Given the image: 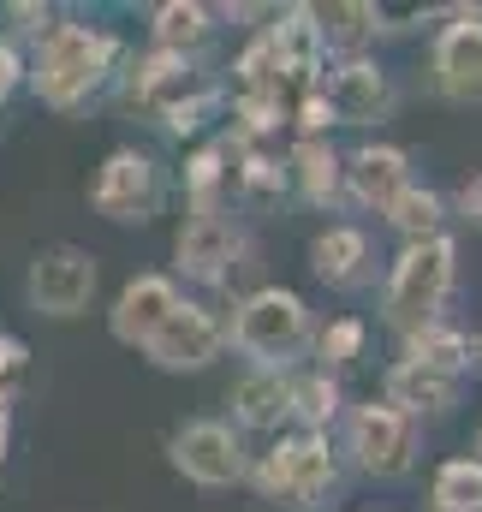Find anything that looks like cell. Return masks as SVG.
<instances>
[{"label":"cell","mask_w":482,"mask_h":512,"mask_svg":"<svg viewBox=\"0 0 482 512\" xmlns=\"http://www.w3.org/2000/svg\"><path fill=\"white\" fill-rule=\"evenodd\" d=\"M114 60H120V36L66 18L48 36H36V60L24 66V84L36 90L42 108L78 114L90 96H102V84L114 78Z\"/></svg>","instance_id":"cell-1"},{"label":"cell","mask_w":482,"mask_h":512,"mask_svg":"<svg viewBox=\"0 0 482 512\" xmlns=\"http://www.w3.org/2000/svg\"><path fill=\"white\" fill-rule=\"evenodd\" d=\"M453 286H459V245H453L447 233H441V239H423V245H405L399 262L387 268V286H381V316H387V328L411 334V328L441 322Z\"/></svg>","instance_id":"cell-2"},{"label":"cell","mask_w":482,"mask_h":512,"mask_svg":"<svg viewBox=\"0 0 482 512\" xmlns=\"http://www.w3.org/2000/svg\"><path fill=\"white\" fill-rule=\"evenodd\" d=\"M310 340V304L292 286H256L227 322V346L250 358V370H286Z\"/></svg>","instance_id":"cell-3"},{"label":"cell","mask_w":482,"mask_h":512,"mask_svg":"<svg viewBox=\"0 0 482 512\" xmlns=\"http://www.w3.org/2000/svg\"><path fill=\"white\" fill-rule=\"evenodd\" d=\"M250 483L262 489V501H280L292 512H316L340 495V459L328 447V435H280L256 465Z\"/></svg>","instance_id":"cell-4"},{"label":"cell","mask_w":482,"mask_h":512,"mask_svg":"<svg viewBox=\"0 0 482 512\" xmlns=\"http://www.w3.org/2000/svg\"><path fill=\"white\" fill-rule=\"evenodd\" d=\"M90 203L102 221L114 227H143L161 215L167 203V167L143 149H114L102 167H96V185H90Z\"/></svg>","instance_id":"cell-5"},{"label":"cell","mask_w":482,"mask_h":512,"mask_svg":"<svg viewBox=\"0 0 482 512\" xmlns=\"http://www.w3.org/2000/svg\"><path fill=\"white\" fill-rule=\"evenodd\" d=\"M346 453H352V465H358L363 477L393 483V477H405V471L417 465V453H423V423L405 417V411H393L387 399H381V405H358L352 423H346Z\"/></svg>","instance_id":"cell-6"},{"label":"cell","mask_w":482,"mask_h":512,"mask_svg":"<svg viewBox=\"0 0 482 512\" xmlns=\"http://www.w3.org/2000/svg\"><path fill=\"white\" fill-rule=\"evenodd\" d=\"M167 453H173V471L185 483H197V489H233V483L250 477V453H244L239 429L221 423V417L179 423L173 441H167Z\"/></svg>","instance_id":"cell-7"},{"label":"cell","mask_w":482,"mask_h":512,"mask_svg":"<svg viewBox=\"0 0 482 512\" xmlns=\"http://www.w3.org/2000/svg\"><path fill=\"white\" fill-rule=\"evenodd\" d=\"M96 286H102V268H96V256L78 251V245H48V251H36L30 256V274H24L30 310H36V316H54V322L84 316L90 298H96Z\"/></svg>","instance_id":"cell-8"},{"label":"cell","mask_w":482,"mask_h":512,"mask_svg":"<svg viewBox=\"0 0 482 512\" xmlns=\"http://www.w3.org/2000/svg\"><path fill=\"white\" fill-rule=\"evenodd\" d=\"M221 352H227V322H221L209 304H191V298H185V304L149 334V346H143V358H149L155 370H167V376L209 370Z\"/></svg>","instance_id":"cell-9"},{"label":"cell","mask_w":482,"mask_h":512,"mask_svg":"<svg viewBox=\"0 0 482 512\" xmlns=\"http://www.w3.org/2000/svg\"><path fill=\"white\" fill-rule=\"evenodd\" d=\"M244 256H250V239H244V227L227 209L191 215V221L179 227V239H173V268H179L185 280H197V286L233 280V268H244Z\"/></svg>","instance_id":"cell-10"},{"label":"cell","mask_w":482,"mask_h":512,"mask_svg":"<svg viewBox=\"0 0 482 512\" xmlns=\"http://www.w3.org/2000/svg\"><path fill=\"white\" fill-rule=\"evenodd\" d=\"M316 90H322L334 126H381V120L393 114V102H399V96H393V78H387L369 54H352V60H340L334 72H322Z\"/></svg>","instance_id":"cell-11"},{"label":"cell","mask_w":482,"mask_h":512,"mask_svg":"<svg viewBox=\"0 0 482 512\" xmlns=\"http://www.w3.org/2000/svg\"><path fill=\"white\" fill-rule=\"evenodd\" d=\"M435 84L447 102H482V6H453L435 30Z\"/></svg>","instance_id":"cell-12"},{"label":"cell","mask_w":482,"mask_h":512,"mask_svg":"<svg viewBox=\"0 0 482 512\" xmlns=\"http://www.w3.org/2000/svg\"><path fill=\"white\" fill-rule=\"evenodd\" d=\"M185 298H179V280L173 274H131L120 286V298H114V310H108V328H114V340L120 346H149V334L179 310Z\"/></svg>","instance_id":"cell-13"},{"label":"cell","mask_w":482,"mask_h":512,"mask_svg":"<svg viewBox=\"0 0 482 512\" xmlns=\"http://www.w3.org/2000/svg\"><path fill=\"white\" fill-rule=\"evenodd\" d=\"M411 185V155L393 149V143H363L346 155V197L363 209H393V197Z\"/></svg>","instance_id":"cell-14"},{"label":"cell","mask_w":482,"mask_h":512,"mask_svg":"<svg viewBox=\"0 0 482 512\" xmlns=\"http://www.w3.org/2000/svg\"><path fill=\"white\" fill-rule=\"evenodd\" d=\"M268 48H274V60H280V84L292 78V84H316L322 72H328V48H322V30L310 24V6H286V12H274V24H268Z\"/></svg>","instance_id":"cell-15"},{"label":"cell","mask_w":482,"mask_h":512,"mask_svg":"<svg viewBox=\"0 0 482 512\" xmlns=\"http://www.w3.org/2000/svg\"><path fill=\"white\" fill-rule=\"evenodd\" d=\"M286 179L310 209H340L346 203V155L328 137H298L286 155Z\"/></svg>","instance_id":"cell-16"},{"label":"cell","mask_w":482,"mask_h":512,"mask_svg":"<svg viewBox=\"0 0 482 512\" xmlns=\"http://www.w3.org/2000/svg\"><path fill=\"white\" fill-rule=\"evenodd\" d=\"M310 268H316V280H328L334 292H352V286H363V280L375 274L369 233H363V227H352V221L322 227V233L310 239Z\"/></svg>","instance_id":"cell-17"},{"label":"cell","mask_w":482,"mask_h":512,"mask_svg":"<svg viewBox=\"0 0 482 512\" xmlns=\"http://www.w3.org/2000/svg\"><path fill=\"white\" fill-rule=\"evenodd\" d=\"M387 405L393 411H405V417H441V411H453L459 405V393H465V376H447V370H423V364H411V358H399L393 370H387Z\"/></svg>","instance_id":"cell-18"},{"label":"cell","mask_w":482,"mask_h":512,"mask_svg":"<svg viewBox=\"0 0 482 512\" xmlns=\"http://www.w3.org/2000/svg\"><path fill=\"white\" fill-rule=\"evenodd\" d=\"M233 423L239 429H280V423H292V376L286 370H244L233 382Z\"/></svg>","instance_id":"cell-19"},{"label":"cell","mask_w":482,"mask_h":512,"mask_svg":"<svg viewBox=\"0 0 482 512\" xmlns=\"http://www.w3.org/2000/svg\"><path fill=\"white\" fill-rule=\"evenodd\" d=\"M310 24L322 30V48L328 54H340V60H352L369 48V36L381 30V6H369V0H334V6H310Z\"/></svg>","instance_id":"cell-20"},{"label":"cell","mask_w":482,"mask_h":512,"mask_svg":"<svg viewBox=\"0 0 482 512\" xmlns=\"http://www.w3.org/2000/svg\"><path fill=\"white\" fill-rule=\"evenodd\" d=\"M149 36L167 54H197L215 36V6H203V0H161L149 12Z\"/></svg>","instance_id":"cell-21"},{"label":"cell","mask_w":482,"mask_h":512,"mask_svg":"<svg viewBox=\"0 0 482 512\" xmlns=\"http://www.w3.org/2000/svg\"><path fill=\"white\" fill-rule=\"evenodd\" d=\"M191 90V54H167V48H149L137 66H131V102L137 108H167Z\"/></svg>","instance_id":"cell-22"},{"label":"cell","mask_w":482,"mask_h":512,"mask_svg":"<svg viewBox=\"0 0 482 512\" xmlns=\"http://www.w3.org/2000/svg\"><path fill=\"white\" fill-rule=\"evenodd\" d=\"M387 227L405 239V245H423V239H441L447 233V197L435 191V185H405L399 197H393V209H387Z\"/></svg>","instance_id":"cell-23"},{"label":"cell","mask_w":482,"mask_h":512,"mask_svg":"<svg viewBox=\"0 0 482 512\" xmlns=\"http://www.w3.org/2000/svg\"><path fill=\"white\" fill-rule=\"evenodd\" d=\"M405 358L423 364V370L465 376V364H471V340H465V328H453V322H429V328H411V334H405Z\"/></svg>","instance_id":"cell-24"},{"label":"cell","mask_w":482,"mask_h":512,"mask_svg":"<svg viewBox=\"0 0 482 512\" xmlns=\"http://www.w3.org/2000/svg\"><path fill=\"white\" fill-rule=\"evenodd\" d=\"M227 161H233V143H203L191 161H185V197H191V215H215L221 209V185H227Z\"/></svg>","instance_id":"cell-25"},{"label":"cell","mask_w":482,"mask_h":512,"mask_svg":"<svg viewBox=\"0 0 482 512\" xmlns=\"http://www.w3.org/2000/svg\"><path fill=\"white\" fill-rule=\"evenodd\" d=\"M340 405H346V393H340V382H334L328 370L292 382V417L304 423V435H328L334 417H340Z\"/></svg>","instance_id":"cell-26"},{"label":"cell","mask_w":482,"mask_h":512,"mask_svg":"<svg viewBox=\"0 0 482 512\" xmlns=\"http://www.w3.org/2000/svg\"><path fill=\"white\" fill-rule=\"evenodd\" d=\"M435 512H482V459H447L429 483Z\"/></svg>","instance_id":"cell-27"},{"label":"cell","mask_w":482,"mask_h":512,"mask_svg":"<svg viewBox=\"0 0 482 512\" xmlns=\"http://www.w3.org/2000/svg\"><path fill=\"white\" fill-rule=\"evenodd\" d=\"M286 96L280 90H256V96H239L233 102V149H256V137H268V131H280L286 126Z\"/></svg>","instance_id":"cell-28"},{"label":"cell","mask_w":482,"mask_h":512,"mask_svg":"<svg viewBox=\"0 0 482 512\" xmlns=\"http://www.w3.org/2000/svg\"><path fill=\"white\" fill-rule=\"evenodd\" d=\"M239 191L250 203H280L286 197V161H274L262 149H239Z\"/></svg>","instance_id":"cell-29"},{"label":"cell","mask_w":482,"mask_h":512,"mask_svg":"<svg viewBox=\"0 0 482 512\" xmlns=\"http://www.w3.org/2000/svg\"><path fill=\"white\" fill-rule=\"evenodd\" d=\"M209 114H221V90H185L179 102L161 108V126H167V137H197L209 126Z\"/></svg>","instance_id":"cell-30"},{"label":"cell","mask_w":482,"mask_h":512,"mask_svg":"<svg viewBox=\"0 0 482 512\" xmlns=\"http://www.w3.org/2000/svg\"><path fill=\"white\" fill-rule=\"evenodd\" d=\"M363 322L358 316H340V322H328L322 334H316V358H322V370H346V364H358L363 358Z\"/></svg>","instance_id":"cell-31"},{"label":"cell","mask_w":482,"mask_h":512,"mask_svg":"<svg viewBox=\"0 0 482 512\" xmlns=\"http://www.w3.org/2000/svg\"><path fill=\"white\" fill-rule=\"evenodd\" d=\"M24 376H30V352H24V340L0 334V399H12Z\"/></svg>","instance_id":"cell-32"},{"label":"cell","mask_w":482,"mask_h":512,"mask_svg":"<svg viewBox=\"0 0 482 512\" xmlns=\"http://www.w3.org/2000/svg\"><path fill=\"white\" fill-rule=\"evenodd\" d=\"M286 120H292V126L304 131V137H322V131L334 126V114H328V102H322V90H316V84L304 90V102H298V108H292Z\"/></svg>","instance_id":"cell-33"},{"label":"cell","mask_w":482,"mask_h":512,"mask_svg":"<svg viewBox=\"0 0 482 512\" xmlns=\"http://www.w3.org/2000/svg\"><path fill=\"white\" fill-rule=\"evenodd\" d=\"M18 84H24V54H18V42L0 36V102H6Z\"/></svg>","instance_id":"cell-34"},{"label":"cell","mask_w":482,"mask_h":512,"mask_svg":"<svg viewBox=\"0 0 482 512\" xmlns=\"http://www.w3.org/2000/svg\"><path fill=\"white\" fill-rule=\"evenodd\" d=\"M6 18H12L18 30H30V36H48V30H54V12H48V6H30V0H24V6H6Z\"/></svg>","instance_id":"cell-35"},{"label":"cell","mask_w":482,"mask_h":512,"mask_svg":"<svg viewBox=\"0 0 482 512\" xmlns=\"http://www.w3.org/2000/svg\"><path fill=\"white\" fill-rule=\"evenodd\" d=\"M459 215H465L471 227H482V173H471V179L459 185Z\"/></svg>","instance_id":"cell-36"},{"label":"cell","mask_w":482,"mask_h":512,"mask_svg":"<svg viewBox=\"0 0 482 512\" xmlns=\"http://www.w3.org/2000/svg\"><path fill=\"white\" fill-rule=\"evenodd\" d=\"M6 447H12V399H0V459H6Z\"/></svg>","instance_id":"cell-37"},{"label":"cell","mask_w":482,"mask_h":512,"mask_svg":"<svg viewBox=\"0 0 482 512\" xmlns=\"http://www.w3.org/2000/svg\"><path fill=\"white\" fill-rule=\"evenodd\" d=\"M471 459H482V429H477V453H471Z\"/></svg>","instance_id":"cell-38"},{"label":"cell","mask_w":482,"mask_h":512,"mask_svg":"<svg viewBox=\"0 0 482 512\" xmlns=\"http://www.w3.org/2000/svg\"><path fill=\"white\" fill-rule=\"evenodd\" d=\"M477 358H482V340H477Z\"/></svg>","instance_id":"cell-39"},{"label":"cell","mask_w":482,"mask_h":512,"mask_svg":"<svg viewBox=\"0 0 482 512\" xmlns=\"http://www.w3.org/2000/svg\"><path fill=\"white\" fill-rule=\"evenodd\" d=\"M316 512H328V507H316Z\"/></svg>","instance_id":"cell-40"},{"label":"cell","mask_w":482,"mask_h":512,"mask_svg":"<svg viewBox=\"0 0 482 512\" xmlns=\"http://www.w3.org/2000/svg\"><path fill=\"white\" fill-rule=\"evenodd\" d=\"M375 512H381V507H375Z\"/></svg>","instance_id":"cell-41"}]
</instances>
